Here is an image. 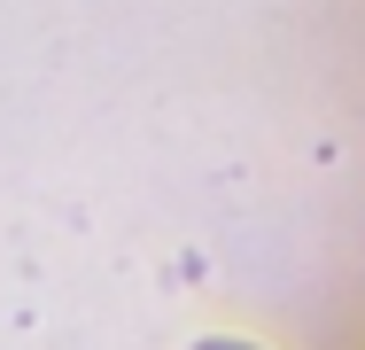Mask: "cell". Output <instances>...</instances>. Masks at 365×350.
I'll return each mask as SVG.
<instances>
[{"instance_id":"cell-1","label":"cell","mask_w":365,"mask_h":350,"mask_svg":"<svg viewBox=\"0 0 365 350\" xmlns=\"http://www.w3.org/2000/svg\"><path fill=\"white\" fill-rule=\"evenodd\" d=\"M195 350H257V343H241V335H202Z\"/></svg>"}]
</instances>
